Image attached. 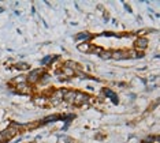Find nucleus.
Wrapping results in <instances>:
<instances>
[{
    "mask_svg": "<svg viewBox=\"0 0 160 143\" xmlns=\"http://www.w3.org/2000/svg\"><path fill=\"white\" fill-rule=\"evenodd\" d=\"M134 46H136V49L138 52H142L148 48V40L145 37H138L136 40V42H134Z\"/></svg>",
    "mask_w": 160,
    "mask_h": 143,
    "instance_id": "7ed1b4c3",
    "label": "nucleus"
},
{
    "mask_svg": "<svg viewBox=\"0 0 160 143\" xmlns=\"http://www.w3.org/2000/svg\"><path fill=\"white\" fill-rule=\"evenodd\" d=\"M62 72H63V75H66V78H71V76L74 75V69H71L68 67H63Z\"/></svg>",
    "mask_w": 160,
    "mask_h": 143,
    "instance_id": "ddd939ff",
    "label": "nucleus"
},
{
    "mask_svg": "<svg viewBox=\"0 0 160 143\" xmlns=\"http://www.w3.org/2000/svg\"><path fill=\"white\" fill-rule=\"evenodd\" d=\"M111 55H112L111 50H101L99 53V56L103 59V60H108V59H111Z\"/></svg>",
    "mask_w": 160,
    "mask_h": 143,
    "instance_id": "f8f14e48",
    "label": "nucleus"
},
{
    "mask_svg": "<svg viewBox=\"0 0 160 143\" xmlns=\"http://www.w3.org/2000/svg\"><path fill=\"white\" fill-rule=\"evenodd\" d=\"M12 83H17V85H21V83H26V76H23V75L17 76V78L12 79Z\"/></svg>",
    "mask_w": 160,
    "mask_h": 143,
    "instance_id": "4468645a",
    "label": "nucleus"
},
{
    "mask_svg": "<svg viewBox=\"0 0 160 143\" xmlns=\"http://www.w3.org/2000/svg\"><path fill=\"white\" fill-rule=\"evenodd\" d=\"M15 68L21 69V71H26V69H29L30 67H29V64H26V63H18V64H15Z\"/></svg>",
    "mask_w": 160,
    "mask_h": 143,
    "instance_id": "2eb2a0df",
    "label": "nucleus"
},
{
    "mask_svg": "<svg viewBox=\"0 0 160 143\" xmlns=\"http://www.w3.org/2000/svg\"><path fill=\"white\" fill-rule=\"evenodd\" d=\"M88 95L83 94V93H77L75 94V101H74V105L77 106H81L83 104H88Z\"/></svg>",
    "mask_w": 160,
    "mask_h": 143,
    "instance_id": "39448f33",
    "label": "nucleus"
},
{
    "mask_svg": "<svg viewBox=\"0 0 160 143\" xmlns=\"http://www.w3.org/2000/svg\"><path fill=\"white\" fill-rule=\"evenodd\" d=\"M17 134H18L17 130H14V128L8 127V128H6V130H3L2 132H0V138L4 139V141H10V139H12Z\"/></svg>",
    "mask_w": 160,
    "mask_h": 143,
    "instance_id": "f03ea898",
    "label": "nucleus"
},
{
    "mask_svg": "<svg viewBox=\"0 0 160 143\" xmlns=\"http://www.w3.org/2000/svg\"><path fill=\"white\" fill-rule=\"evenodd\" d=\"M111 59H115V60H126V59H129V52H125V50H115V52H112Z\"/></svg>",
    "mask_w": 160,
    "mask_h": 143,
    "instance_id": "423d86ee",
    "label": "nucleus"
},
{
    "mask_svg": "<svg viewBox=\"0 0 160 143\" xmlns=\"http://www.w3.org/2000/svg\"><path fill=\"white\" fill-rule=\"evenodd\" d=\"M92 38V36L89 34V33H79V34L75 36V40L77 41H79V40H85V42H86V40H90Z\"/></svg>",
    "mask_w": 160,
    "mask_h": 143,
    "instance_id": "9d476101",
    "label": "nucleus"
},
{
    "mask_svg": "<svg viewBox=\"0 0 160 143\" xmlns=\"http://www.w3.org/2000/svg\"><path fill=\"white\" fill-rule=\"evenodd\" d=\"M0 12H2V8H0Z\"/></svg>",
    "mask_w": 160,
    "mask_h": 143,
    "instance_id": "aec40b11",
    "label": "nucleus"
},
{
    "mask_svg": "<svg viewBox=\"0 0 160 143\" xmlns=\"http://www.w3.org/2000/svg\"><path fill=\"white\" fill-rule=\"evenodd\" d=\"M103 93H104L105 95H107V97H110L111 100L115 102V104H116V102H118V100H116V94L112 93V91H111L110 89H104V90H103Z\"/></svg>",
    "mask_w": 160,
    "mask_h": 143,
    "instance_id": "9b49d317",
    "label": "nucleus"
},
{
    "mask_svg": "<svg viewBox=\"0 0 160 143\" xmlns=\"http://www.w3.org/2000/svg\"><path fill=\"white\" fill-rule=\"evenodd\" d=\"M77 48H78L79 52H82V53H89V52H92V50H93L94 46H92L89 42H81V44H78Z\"/></svg>",
    "mask_w": 160,
    "mask_h": 143,
    "instance_id": "6e6552de",
    "label": "nucleus"
},
{
    "mask_svg": "<svg viewBox=\"0 0 160 143\" xmlns=\"http://www.w3.org/2000/svg\"><path fill=\"white\" fill-rule=\"evenodd\" d=\"M41 74H44V71H42L41 68L33 69V71L30 72V75L26 76V80L29 83H32V85H34V83H37L40 80V78H41Z\"/></svg>",
    "mask_w": 160,
    "mask_h": 143,
    "instance_id": "f257e3e1",
    "label": "nucleus"
},
{
    "mask_svg": "<svg viewBox=\"0 0 160 143\" xmlns=\"http://www.w3.org/2000/svg\"><path fill=\"white\" fill-rule=\"evenodd\" d=\"M152 143H160V138L159 136H155V139H153V142Z\"/></svg>",
    "mask_w": 160,
    "mask_h": 143,
    "instance_id": "a211bd4d",
    "label": "nucleus"
},
{
    "mask_svg": "<svg viewBox=\"0 0 160 143\" xmlns=\"http://www.w3.org/2000/svg\"><path fill=\"white\" fill-rule=\"evenodd\" d=\"M17 93L21 94H32V86H29L28 83H21V85H17Z\"/></svg>",
    "mask_w": 160,
    "mask_h": 143,
    "instance_id": "0eeeda50",
    "label": "nucleus"
},
{
    "mask_svg": "<svg viewBox=\"0 0 160 143\" xmlns=\"http://www.w3.org/2000/svg\"><path fill=\"white\" fill-rule=\"evenodd\" d=\"M51 60H52V57H51V56H47V57H44V59L41 60V64H42V65H48V63H49Z\"/></svg>",
    "mask_w": 160,
    "mask_h": 143,
    "instance_id": "f3484780",
    "label": "nucleus"
},
{
    "mask_svg": "<svg viewBox=\"0 0 160 143\" xmlns=\"http://www.w3.org/2000/svg\"><path fill=\"white\" fill-rule=\"evenodd\" d=\"M2 141H3V139H2V138H0V142H2Z\"/></svg>",
    "mask_w": 160,
    "mask_h": 143,
    "instance_id": "6ab92c4d",
    "label": "nucleus"
},
{
    "mask_svg": "<svg viewBox=\"0 0 160 143\" xmlns=\"http://www.w3.org/2000/svg\"><path fill=\"white\" fill-rule=\"evenodd\" d=\"M75 91H72V90H64L63 91V100L64 101H67L68 104H71V105H74V101H75Z\"/></svg>",
    "mask_w": 160,
    "mask_h": 143,
    "instance_id": "20e7f679",
    "label": "nucleus"
},
{
    "mask_svg": "<svg viewBox=\"0 0 160 143\" xmlns=\"http://www.w3.org/2000/svg\"><path fill=\"white\" fill-rule=\"evenodd\" d=\"M33 102H34V105H37V106H44L47 105V98L45 97H42V95H37V97H34L33 98Z\"/></svg>",
    "mask_w": 160,
    "mask_h": 143,
    "instance_id": "1a4fd4ad",
    "label": "nucleus"
},
{
    "mask_svg": "<svg viewBox=\"0 0 160 143\" xmlns=\"http://www.w3.org/2000/svg\"><path fill=\"white\" fill-rule=\"evenodd\" d=\"M59 119V116L58 115H53V116H49V117H47V120L44 123H49V122H55V120H58Z\"/></svg>",
    "mask_w": 160,
    "mask_h": 143,
    "instance_id": "dca6fc26",
    "label": "nucleus"
}]
</instances>
